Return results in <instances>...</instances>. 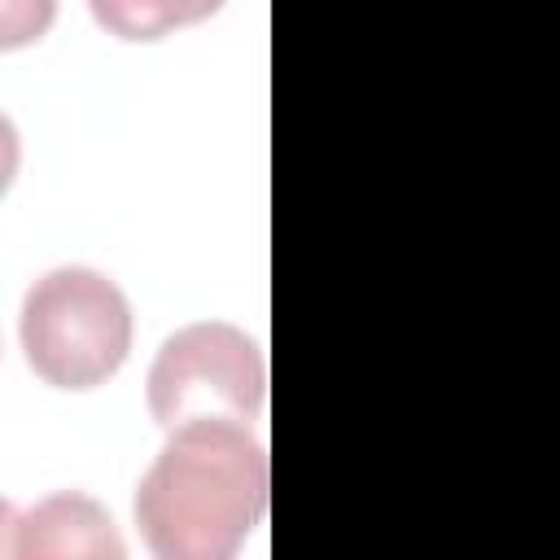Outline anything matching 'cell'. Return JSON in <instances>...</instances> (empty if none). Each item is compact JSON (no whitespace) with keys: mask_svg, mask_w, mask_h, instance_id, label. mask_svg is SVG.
Returning <instances> with one entry per match:
<instances>
[{"mask_svg":"<svg viewBox=\"0 0 560 560\" xmlns=\"http://www.w3.org/2000/svg\"><path fill=\"white\" fill-rule=\"evenodd\" d=\"M271 464L236 420L171 429L136 486V525L158 560H228L262 525Z\"/></svg>","mask_w":560,"mask_h":560,"instance_id":"1","label":"cell"},{"mask_svg":"<svg viewBox=\"0 0 560 560\" xmlns=\"http://www.w3.org/2000/svg\"><path fill=\"white\" fill-rule=\"evenodd\" d=\"M26 368L66 394L105 385L131 350V302L96 267H52L26 298L18 319Z\"/></svg>","mask_w":560,"mask_h":560,"instance_id":"2","label":"cell"},{"mask_svg":"<svg viewBox=\"0 0 560 560\" xmlns=\"http://www.w3.org/2000/svg\"><path fill=\"white\" fill-rule=\"evenodd\" d=\"M144 385L149 411L166 433L192 420L249 424L267 402V359L245 328L197 319L162 341Z\"/></svg>","mask_w":560,"mask_h":560,"instance_id":"3","label":"cell"},{"mask_svg":"<svg viewBox=\"0 0 560 560\" xmlns=\"http://www.w3.org/2000/svg\"><path fill=\"white\" fill-rule=\"evenodd\" d=\"M4 556L13 560H122L127 547L109 512L79 490H57L26 512H9Z\"/></svg>","mask_w":560,"mask_h":560,"instance_id":"4","label":"cell"},{"mask_svg":"<svg viewBox=\"0 0 560 560\" xmlns=\"http://www.w3.org/2000/svg\"><path fill=\"white\" fill-rule=\"evenodd\" d=\"M88 9L105 35L122 44H153L214 18L223 0H88Z\"/></svg>","mask_w":560,"mask_h":560,"instance_id":"5","label":"cell"},{"mask_svg":"<svg viewBox=\"0 0 560 560\" xmlns=\"http://www.w3.org/2000/svg\"><path fill=\"white\" fill-rule=\"evenodd\" d=\"M57 18V0H0V48H22L44 39Z\"/></svg>","mask_w":560,"mask_h":560,"instance_id":"6","label":"cell"}]
</instances>
